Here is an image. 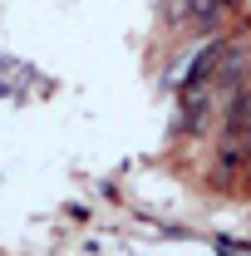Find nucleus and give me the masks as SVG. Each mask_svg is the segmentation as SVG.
I'll use <instances>...</instances> for the list:
<instances>
[{"instance_id":"1","label":"nucleus","mask_w":251,"mask_h":256,"mask_svg":"<svg viewBox=\"0 0 251 256\" xmlns=\"http://www.w3.org/2000/svg\"><path fill=\"white\" fill-rule=\"evenodd\" d=\"M232 5H236V0H192V25H202V30H207V25H217L222 15H226V10H232Z\"/></svg>"}]
</instances>
